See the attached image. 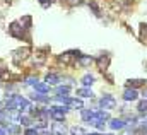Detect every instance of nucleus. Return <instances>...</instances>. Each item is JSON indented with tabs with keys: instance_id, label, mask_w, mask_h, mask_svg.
<instances>
[{
	"instance_id": "1",
	"label": "nucleus",
	"mask_w": 147,
	"mask_h": 135,
	"mask_svg": "<svg viewBox=\"0 0 147 135\" xmlns=\"http://www.w3.org/2000/svg\"><path fill=\"white\" fill-rule=\"evenodd\" d=\"M79 57H80L79 51H67V53H62V55H60V62H62L63 65H72Z\"/></svg>"
},
{
	"instance_id": "3",
	"label": "nucleus",
	"mask_w": 147,
	"mask_h": 135,
	"mask_svg": "<svg viewBox=\"0 0 147 135\" xmlns=\"http://www.w3.org/2000/svg\"><path fill=\"white\" fill-rule=\"evenodd\" d=\"M99 106L103 108V109H113L115 106H116V99L110 96V94H105L101 99H99Z\"/></svg>"
},
{
	"instance_id": "11",
	"label": "nucleus",
	"mask_w": 147,
	"mask_h": 135,
	"mask_svg": "<svg viewBox=\"0 0 147 135\" xmlns=\"http://www.w3.org/2000/svg\"><path fill=\"white\" fill-rule=\"evenodd\" d=\"M77 96H80V98H92L94 94H92V91H91V89L84 87V89H77Z\"/></svg>"
},
{
	"instance_id": "4",
	"label": "nucleus",
	"mask_w": 147,
	"mask_h": 135,
	"mask_svg": "<svg viewBox=\"0 0 147 135\" xmlns=\"http://www.w3.org/2000/svg\"><path fill=\"white\" fill-rule=\"evenodd\" d=\"M29 57V48H19V50H16L14 51V57H12V60L16 62V63H21L22 60H26Z\"/></svg>"
},
{
	"instance_id": "18",
	"label": "nucleus",
	"mask_w": 147,
	"mask_h": 135,
	"mask_svg": "<svg viewBox=\"0 0 147 135\" xmlns=\"http://www.w3.org/2000/svg\"><path fill=\"white\" fill-rule=\"evenodd\" d=\"M69 91H70V87H69V86H60V87H57V94H58V96L69 94Z\"/></svg>"
},
{
	"instance_id": "30",
	"label": "nucleus",
	"mask_w": 147,
	"mask_h": 135,
	"mask_svg": "<svg viewBox=\"0 0 147 135\" xmlns=\"http://www.w3.org/2000/svg\"><path fill=\"white\" fill-rule=\"evenodd\" d=\"M0 135H5V130L3 128H0Z\"/></svg>"
},
{
	"instance_id": "27",
	"label": "nucleus",
	"mask_w": 147,
	"mask_h": 135,
	"mask_svg": "<svg viewBox=\"0 0 147 135\" xmlns=\"http://www.w3.org/2000/svg\"><path fill=\"white\" fill-rule=\"evenodd\" d=\"M9 132H10V134H17V132H19V127L12 125V127H9Z\"/></svg>"
},
{
	"instance_id": "31",
	"label": "nucleus",
	"mask_w": 147,
	"mask_h": 135,
	"mask_svg": "<svg viewBox=\"0 0 147 135\" xmlns=\"http://www.w3.org/2000/svg\"><path fill=\"white\" fill-rule=\"evenodd\" d=\"M39 135H53V134H48V132H43V134H39Z\"/></svg>"
},
{
	"instance_id": "16",
	"label": "nucleus",
	"mask_w": 147,
	"mask_h": 135,
	"mask_svg": "<svg viewBox=\"0 0 147 135\" xmlns=\"http://www.w3.org/2000/svg\"><path fill=\"white\" fill-rule=\"evenodd\" d=\"M92 115H94V111H91V109H80V116H82V120H86V122H87Z\"/></svg>"
},
{
	"instance_id": "25",
	"label": "nucleus",
	"mask_w": 147,
	"mask_h": 135,
	"mask_svg": "<svg viewBox=\"0 0 147 135\" xmlns=\"http://www.w3.org/2000/svg\"><path fill=\"white\" fill-rule=\"evenodd\" d=\"M140 31H142V39L147 41V24H142L140 26Z\"/></svg>"
},
{
	"instance_id": "23",
	"label": "nucleus",
	"mask_w": 147,
	"mask_h": 135,
	"mask_svg": "<svg viewBox=\"0 0 147 135\" xmlns=\"http://www.w3.org/2000/svg\"><path fill=\"white\" fill-rule=\"evenodd\" d=\"M139 111H140V113H147V101L139 103Z\"/></svg>"
},
{
	"instance_id": "29",
	"label": "nucleus",
	"mask_w": 147,
	"mask_h": 135,
	"mask_svg": "<svg viewBox=\"0 0 147 135\" xmlns=\"http://www.w3.org/2000/svg\"><path fill=\"white\" fill-rule=\"evenodd\" d=\"M39 3H41L43 7H48V5L51 3V0H39Z\"/></svg>"
},
{
	"instance_id": "8",
	"label": "nucleus",
	"mask_w": 147,
	"mask_h": 135,
	"mask_svg": "<svg viewBox=\"0 0 147 135\" xmlns=\"http://www.w3.org/2000/svg\"><path fill=\"white\" fill-rule=\"evenodd\" d=\"M110 127H111V130H123L127 127V123L123 120H120V118H115V120H111Z\"/></svg>"
},
{
	"instance_id": "21",
	"label": "nucleus",
	"mask_w": 147,
	"mask_h": 135,
	"mask_svg": "<svg viewBox=\"0 0 147 135\" xmlns=\"http://www.w3.org/2000/svg\"><path fill=\"white\" fill-rule=\"evenodd\" d=\"M96 113V116L101 120V122H105V120H108V113L106 111H94Z\"/></svg>"
},
{
	"instance_id": "5",
	"label": "nucleus",
	"mask_w": 147,
	"mask_h": 135,
	"mask_svg": "<svg viewBox=\"0 0 147 135\" xmlns=\"http://www.w3.org/2000/svg\"><path fill=\"white\" fill-rule=\"evenodd\" d=\"M67 127L62 123V122H57V123H53V127H51V134L53 135H67Z\"/></svg>"
},
{
	"instance_id": "19",
	"label": "nucleus",
	"mask_w": 147,
	"mask_h": 135,
	"mask_svg": "<svg viewBox=\"0 0 147 135\" xmlns=\"http://www.w3.org/2000/svg\"><path fill=\"white\" fill-rule=\"evenodd\" d=\"M45 60H46V55H43L41 51H39V53H36V55H34V63H38V65H41V63H43Z\"/></svg>"
},
{
	"instance_id": "24",
	"label": "nucleus",
	"mask_w": 147,
	"mask_h": 135,
	"mask_svg": "<svg viewBox=\"0 0 147 135\" xmlns=\"http://www.w3.org/2000/svg\"><path fill=\"white\" fill-rule=\"evenodd\" d=\"M0 77H2L3 80H9V79H10V74H9L7 70H3V68H2V70H0Z\"/></svg>"
},
{
	"instance_id": "2",
	"label": "nucleus",
	"mask_w": 147,
	"mask_h": 135,
	"mask_svg": "<svg viewBox=\"0 0 147 135\" xmlns=\"http://www.w3.org/2000/svg\"><path fill=\"white\" fill-rule=\"evenodd\" d=\"M24 29H26V28H22V22H12V24L9 26V33L12 34L14 38H19V39H22Z\"/></svg>"
},
{
	"instance_id": "28",
	"label": "nucleus",
	"mask_w": 147,
	"mask_h": 135,
	"mask_svg": "<svg viewBox=\"0 0 147 135\" xmlns=\"http://www.w3.org/2000/svg\"><path fill=\"white\" fill-rule=\"evenodd\" d=\"M26 135H39V134H38L34 128H28V130H26Z\"/></svg>"
},
{
	"instance_id": "22",
	"label": "nucleus",
	"mask_w": 147,
	"mask_h": 135,
	"mask_svg": "<svg viewBox=\"0 0 147 135\" xmlns=\"http://www.w3.org/2000/svg\"><path fill=\"white\" fill-rule=\"evenodd\" d=\"M19 122H21V125H26V127H29V125H31V118H29V116H21V120H19Z\"/></svg>"
},
{
	"instance_id": "20",
	"label": "nucleus",
	"mask_w": 147,
	"mask_h": 135,
	"mask_svg": "<svg viewBox=\"0 0 147 135\" xmlns=\"http://www.w3.org/2000/svg\"><path fill=\"white\" fill-rule=\"evenodd\" d=\"M70 134L72 135H87L84 132V128H80V127H72L70 128Z\"/></svg>"
},
{
	"instance_id": "33",
	"label": "nucleus",
	"mask_w": 147,
	"mask_h": 135,
	"mask_svg": "<svg viewBox=\"0 0 147 135\" xmlns=\"http://www.w3.org/2000/svg\"><path fill=\"white\" fill-rule=\"evenodd\" d=\"M106 135H113V134H106Z\"/></svg>"
},
{
	"instance_id": "14",
	"label": "nucleus",
	"mask_w": 147,
	"mask_h": 135,
	"mask_svg": "<svg viewBox=\"0 0 147 135\" xmlns=\"http://www.w3.org/2000/svg\"><path fill=\"white\" fill-rule=\"evenodd\" d=\"M33 99H34V101H39V103H48L50 101V98L45 96L43 92H41V94H33Z\"/></svg>"
},
{
	"instance_id": "26",
	"label": "nucleus",
	"mask_w": 147,
	"mask_h": 135,
	"mask_svg": "<svg viewBox=\"0 0 147 135\" xmlns=\"http://www.w3.org/2000/svg\"><path fill=\"white\" fill-rule=\"evenodd\" d=\"M36 82H38L36 77H28V79H26V84H28V86H34Z\"/></svg>"
},
{
	"instance_id": "6",
	"label": "nucleus",
	"mask_w": 147,
	"mask_h": 135,
	"mask_svg": "<svg viewBox=\"0 0 147 135\" xmlns=\"http://www.w3.org/2000/svg\"><path fill=\"white\" fill-rule=\"evenodd\" d=\"M96 63H98V68H99V70H106L108 65H110V57H108V55H101V57L96 60Z\"/></svg>"
},
{
	"instance_id": "7",
	"label": "nucleus",
	"mask_w": 147,
	"mask_h": 135,
	"mask_svg": "<svg viewBox=\"0 0 147 135\" xmlns=\"http://www.w3.org/2000/svg\"><path fill=\"white\" fill-rule=\"evenodd\" d=\"M94 62V58L91 57V55H80L79 58H77V63L80 65V67H87V65H91Z\"/></svg>"
},
{
	"instance_id": "10",
	"label": "nucleus",
	"mask_w": 147,
	"mask_h": 135,
	"mask_svg": "<svg viewBox=\"0 0 147 135\" xmlns=\"http://www.w3.org/2000/svg\"><path fill=\"white\" fill-rule=\"evenodd\" d=\"M45 82H46L48 86H55V84H58V82H60V77H58V75H55V74H48V75H46V79H45Z\"/></svg>"
},
{
	"instance_id": "13",
	"label": "nucleus",
	"mask_w": 147,
	"mask_h": 135,
	"mask_svg": "<svg viewBox=\"0 0 147 135\" xmlns=\"http://www.w3.org/2000/svg\"><path fill=\"white\" fill-rule=\"evenodd\" d=\"M69 106H70V108H74V109H80V108H82V101H80V99H72V98H70Z\"/></svg>"
},
{
	"instance_id": "32",
	"label": "nucleus",
	"mask_w": 147,
	"mask_h": 135,
	"mask_svg": "<svg viewBox=\"0 0 147 135\" xmlns=\"http://www.w3.org/2000/svg\"><path fill=\"white\" fill-rule=\"evenodd\" d=\"M144 96H147V89H146V91H144Z\"/></svg>"
},
{
	"instance_id": "15",
	"label": "nucleus",
	"mask_w": 147,
	"mask_h": 135,
	"mask_svg": "<svg viewBox=\"0 0 147 135\" xmlns=\"http://www.w3.org/2000/svg\"><path fill=\"white\" fill-rule=\"evenodd\" d=\"M82 84H84V86H92V84H94V77L89 75V74L84 75V77H82Z\"/></svg>"
},
{
	"instance_id": "12",
	"label": "nucleus",
	"mask_w": 147,
	"mask_h": 135,
	"mask_svg": "<svg viewBox=\"0 0 147 135\" xmlns=\"http://www.w3.org/2000/svg\"><path fill=\"white\" fill-rule=\"evenodd\" d=\"M144 82L146 80H142V79H134V80H128L127 86L128 87H140V86H144Z\"/></svg>"
},
{
	"instance_id": "9",
	"label": "nucleus",
	"mask_w": 147,
	"mask_h": 135,
	"mask_svg": "<svg viewBox=\"0 0 147 135\" xmlns=\"http://www.w3.org/2000/svg\"><path fill=\"white\" fill-rule=\"evenodd\" d=\"M123 99H125V101H135V99H137V91L132 89V87H128V89L123 92Z\"/></svg>"
},
{
	"instance_id": "17",
	"label": "nucleus",
	"mask_w": 147,
	"mask_h": 135,
	"mask_svg": "<svg viewBox=\"0 0 147 135\" xmlns=\"http://www.w3.org/2000/svg\"><path fill=\"white\" fill-rule=\"evenodd\" d=\"M34 87H36V91L43 92V94L48 91V84H43V82H36V84H34Z\"/></svg>"
}]
</instances>
